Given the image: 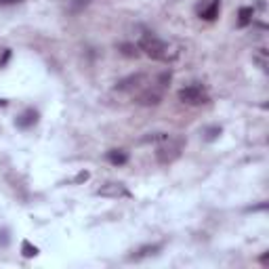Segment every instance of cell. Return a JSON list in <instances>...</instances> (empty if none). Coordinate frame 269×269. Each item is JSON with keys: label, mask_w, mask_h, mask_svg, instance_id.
Instances as JSON below:
<instances>
[{"label": "cell", "mask_w": 269, "mask_h": 269, "mask_svg": "<svg viewBox=\"0 0 269 269\" xmlns=\"http://www.w3.org/2000/svg\"><path fill=\"white\" fill-rule=\"evenodd\" d=\"M137 49L143 51L149 59H154V61H168L170 59V53H168L170 49L166 47V42H162L160 38H156V36H151V34H143L141 36Z\"/></svg>", "instance_id": "6da1fadb"}, {"label": "cell", "mask_w": 269, "mask_h": 269, "mask_svg": "<svg viewBox=\"0 0 269 269\" xmlns=\"http://www.w3.org/2000/svg\"><path fill=\"white\" fill-rule=\"evenodd\" d=\"M183 147H185V141L183 139H170V137H166L156 147V160H158L160 164H173L175 160L181 158Z\"/></svg>", "instance_id": "7a4b0ae2"}, {"label": "cell", "mask_w": 269, "mask_h": 269, "mask_svg": "<svg viewBox=\"0 0 269 269\" xmlns=\"http://www.w3.org/2000/svg\"><path fill=\"white\" fill-rule=\"evenodd\" d=\"M179 101L187 103V105H202V103H208V93L204 91V86L200 84H190V86H183L181 91L177 93Z\"/></svg>", "instance_id": "3957f363"}, {"label": "cell", "mask_w": 269, "mask_h": 269, "mask_svg": "<svg viewBox=\"0 0 269 269\" xmlns=\"http://www.w3.org/2000/svg\"><path fill=\"white\" fill-rule=\"evenodd\" d=\"M198 11V17L204 21H214L219 17V11H221V0H202V2L196 6Z\"/></svg>", "instance_id": "277c9868"}, {"label": "cell", "mask_w": 269, "mask_h": 269, "mask_svg": "<svg viewBox=\"0 0 269 269\" xmlns=\"http://www.w3.org/2000/svg\"><path fill=\"white\" fill-rule=\"evenodd\" d=\"M97 196H103V198H129L131 192L127 190V185L122 183H105L97 190Z\"/></svg>", "instance_id": "5b68a950"}, {"label": "cell", "mask_w": 269, "mask_h": 269, "mask_svg": "<svg viewBox=\"0 0 269 269\" xmlns=\"http://www.w3.org/2000/svg\"><path fill=\"white\" fill-rule=\"evenodd\" d=\"M160 101H162V86H154V88H145L139 97H137V103L139 105H145V107H149V105H158Z\"/></svg>", "instance_id": "8992f818"}, {"label": "cell", "mask_w": 269, "mask_h": 269, "mask_svg": "<svg viewBox=\"0 0 269 269\" xmlns=\"http://www.w3.org/2000/svg\"><path fill=\"white\" fill-rule=\"evenodd\" d=\"M160 250H162V244H145L137 248L133 255H129V261H143V259H149V257H156Z\"/></svg>", "instance_id": "52a82bcc"}, {"label": "cell", "mask_w": 269, "mask_h": 269, "mask_svg": "<svg viewBox=\"0 0 269 269\" xmlns=\"http://www.w3.org/2000/svg\"><path fill=\"white\" fill-rule=\"evenodd\" d=\"M36 122H38V112L32 110V107H28V110H25L21 116H17L15 127H19V129H32Z\"/></svg>", "instance_id": "ba28073f"}, {"label": "cell", "mask_w": 269, "mask_h": 269, "mask_svg": "<svg viewBox=\"0 0 269 269\" xmlns=\"http://www.w3.org/2000/svg\"><path fill=\"white\" fill-rule=\"evenodd\" d=\"M141 82H143V74H133L129 78L120 80V82L116 84V88H118V91H133V88H137Z\"/></svg>", "instance_id": "9c48e42d"}, {"label": "cell", "mask_w": 269, "mask_h": 269, "mask_svg": "<svg viewBox=\"0 0 269 269\" xmlns=\"http://www.w3.org/2000/svg\"><path fill=\"white\" fill-rule=\"evenodd\" d=\"M107 162L114 166H124L129 162V154L124 149H110L107 151Z\"/></svg>", "instance_id": "30bf717a"}, {"label": "cell", "mask_w": 269, "mask_h": 269, "mask_svg": "<svg viewBox=\"0 0 269 269\" xmlns=\"http://www.w3.org/2000/svg\"><path fill=\"white\" fill-rule=\"evenodd\" d=\"M253 6H242L238 11V28H246V25L253 23Z\"/></svg>", "instance_id": "8fae6325"}, {"label": "cell", "mask_w": 269, "mask_h": 269, "mask_svg": "<svg viewBox=\"0 0 269 269\" xmlns=\"http://www.w3.org/2000/svg\"><path fill=\"white\" fill-rule=\"evenodd\" d=\"M120 53H122V55L124 57H139V49L137 47H134V44H131V42H124V44H120Z\"/></svg>", "instance_id": "7c38bea8"}, {"label": "cell", "mask_w": 269, "mask_h": 269, "mask_svg": "<svg viewBox=\"0 0 269 269\" xmlns=\"http://www.w3.org/2000/svg\"><path fill=\"white\" fill-rule=\"evenodd\" d=\"M221 133H223L221 127H208V129L204 131V139H206V141H214V139H219Z\"/></svg>", "instance_id": "4fadbf2b"}, {"label": "cell", "mask_w": 269, "mask_h": 269, "mask_svg": "<svg viewBox=\"0 0 269 269\" xmlns=\"http://www.w3.org/2000/svg\"><path fill=\"white\" fill-rule=\"evenodd\" d=\"M21 253H23V257H36V255H38V248L32 246L28 240H23L21 242Z\"/></svg>", "instance_id": "5bb4252c"}, {"label": "cell", "mask_w": 269, "mask_h": 269, "mask_svg": "<svg viewBox=\"0 0 269 269\" xmlns=\"http://www.w3.org/2000/svg\"><path fill=\"white\" fill-rule=\"evenodd\" d=\"M255 61L259 64V67H261V69H267V51L261 49V53H259V55H255Z\"/></svg>", "instance_id": "9a60e30c"}, {"label": "cell", "mask_w": 269, "mask_h": 269, "mask_svg": "<svg viewBox=\"0 0 269 269\" xmlns=\"http://www.w3.org/2000/svg\"><path fill=\"white\" fill-rule=\"evenodd\" d=\"M168 137L166 133H154V134H149V137H143V143H149V141H164Z\"/></svg>", "instance_id": "2e32d148"}, {"label": "cell", "mask_w": 269, "mask_h": 269, "mask_svg": "<svg viewBox=\"0 0 269 269\" xmlns=\"http://www.w3.org/2000/svg\"><path fill=\"white\" fill-rule=\"evenodd\" d=\"M88 2H91V0H74V2H71V6H69V11H71V13H78L80 8L86 6Z\"/></svg>", "instance_id": "e0dca14e"}, {"label": "cell", "mask_w": 269, "mask_h": 269, "mask_svg": "<svg viewBox=\"0 0 269 269\" xmlns=\"http://www.w3.org/2000/svg\"><path fill=\"white\" fill-rule=\"evenodd\" d=\"M0 246H8V229H0Z\"/></svg>", "instance_id": "ac0fdd59"}, {"label": "cell", "mask_w": 269, "mask_h": 269, "mask_svg": "<svg viewBox=\"0 0 269 269\" xmlns=\"http://www.w3.org/2000/svg\"><path fill=\"white\" fill-rule=\"evenodd\" d=\"M88 177H91V175H88L86 170H84V173H78V175H76V179H74V183H82V181H88Z\"/></svg>", "instance_id": "d6986e66"}, {"label": "cell", "mask_w": 269, "mask_h": 269, "mask_svg": "<svg viewBox=\"0 0 269 269\" xmlns=\"http://www.w3.org/2000/svg\"><path fill=\"white\" fill-rule=\"evenodd\" d=\"M21 0H0V6H8V4H17Z\"/></svg>", "instance_id": "ffe728a7"}, {"label": "cell", "mask_w": 269, "mask_h": 269, "mask_svg": "<svg viewBox=\"0 0 269 269\" xmlns=\"http://www.w3.org/2000/svg\"><path fill=\"white\" fill-rule=\"evenodd\" d=\"M267 259H269V253H265V255L261 257V263H263V265H267Z\"/></svg>", "instance_id": "44dd1931"}, {"label": "cell", "mask_w": 269, "mask_h": 269, "mask_svg": "<svg viewBox=\"0 0 269 269\" xmlns=\"http://www.w3.org/2000/svg\"><path fill=\"white\" fill-rule=\"evenodd\" d=\"M8 105V101L6 99H0V107H6Z\"/></svg>", "instance_id": "7402d4cb"}]
</instances>
